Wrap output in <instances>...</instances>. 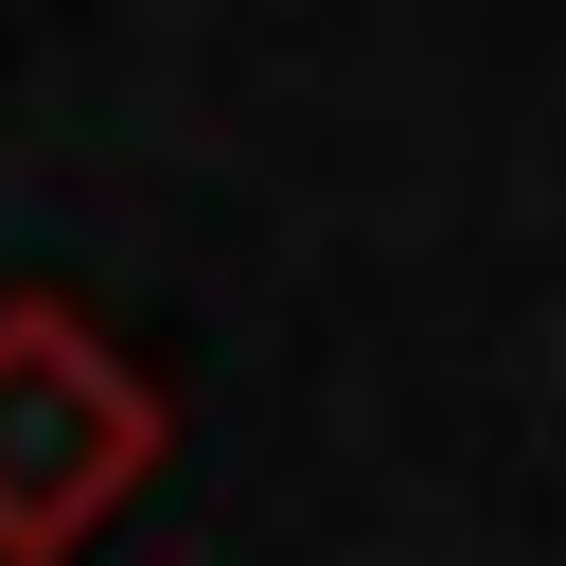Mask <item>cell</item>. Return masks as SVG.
<instances>
[{
	"instance_id": "cell-1",
	"label": "cell",
	"mask_w": 566,
	"mask_h": 566,
	"mask_svg": "<svg viewBox=\"0 0 566 566\" xmlns=\"http://www.w3.org/2000/svg\"><path fill=\"white\" fill-rule=\"evenodd\" d=\"M159 460V389L71 318V301H0V566H71Z\"/></svg>"
}]
</instances>
